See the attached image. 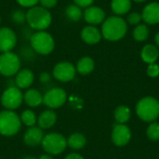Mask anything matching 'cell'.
Masks as SVG:
<instances>
[{
	"label": "cell",
	"instance_id": "cell-1",
	"mask_svg": "<svg viewBox=\"0 0 159 159\" xmlns=\"http://www.w3.org/2000/svg\"><path fill=\"white\" fill-rule=\"evenodd\" d=\"M127 32L128 23L120 16L108 17L102 23V35L108 41H118L126 35Z\"/></svg>",
	"mask_w": 159,
	"mask_h": 159
},
{
	"label": "cell",
	"instance_id": "cell-2",
	"mask_svg": "<svg viewBox=\"0 0 159 159\" xmlns=\"http://www.w3.org/2000/svg\"><path fill=\"white\" fill-rule=\"evenodd\" d=\"M26 22L34 31H46L52 22V15L48 9L37 5L26 11Z\"/></svg>",
	"mask_w": 159,
	"mask_h": 159
},
{
	"label": "cell",
	"instance_id": "cell-3",
	"mask_svg": "<svg viewBox=\"0 0 159 159\" xmlns=\"http://www.w3.org/2000/svg\"><path fill=\"white\" fill-rule=\"evenodd\" d=\"M30 44L34 52L43 56L50 54L55 48V40L47 31H35L30 37Z\"/></svg>",
	"mask_w": 159,
	"mask_h": 159
},
{
	"label": "cell",
	"instance_id": "cell-4",
	"mask_svg": "<svg viewBox=\"0 0 159 159\" xmlns=\"http://www.w3.org/2000/svg\"><path fill=\"white\" fill-rule=\"evenodd\" d=\"M21 127L20 116L11 110L0 112V134L10 137L16 135Z\"/></svg>",
	"mask_w": 159,
	"mask_h": 159
},
{
	"label": "cell",
	"instance_id": "cell-5",
	"mask_svg": "<svg viewBox=\"0 0 159 159\" xmlns=\"http://www.w3.org/2000/svg\"><path fill=\"white\" fill-rule=\"evenodd\" d=\"M138 116L145 122H153L159 116V102L153 97L143 98L136 105Z\"/></svg>",
	"mask_w": 159,
	"mask_h": 159
},
{
	"label": "cell",
	"instance_id": "cell-6",
	"mask_svg": "<svg viewBox=\"0 0 159 159\" xmlns=\"http://www.w3.org/2000/svg\"><path fill=\"white\" fill-rule=\"evenodd\" d=\"M42 148L48 155L56 156L61 154L67 147L66 138L60 133H48L44 136L42 141Z\"/></svg>",
	"mask_w": 159,
	"mask_h": 159
},
{
	"label": "cell",
	"instance_id": "cell-7",
	"mask_svg": "<svg viewBox=\"0 0 159 159\" xmlns=\"http://www.w3.org/2000/svg\"><path fill=\"white\" fill-rule=\"evenodd\" d=\"M20 59L16 53L8 51L0 54V75L7 77L14 76L20 70Z\"/></svg>",
	"mask_w": 159,
	"mask_h": 159
},
{
	"label": "cell",
	"instance_id": "cell-8",
	"mask_svg": "<svg viewBox=\"0 0 159 159\" xmlns=\"http://www.w3.org/2000/svg\"><path fill=\"white\" fill-rule=\"evenodd\" d=\"M23 101L22 92L16 86L6 89L1 96V103L7 110H15L19 108Z\"/></svg>",
	"mask_w": 159,
	"mask_h": 159
},
{
	"label": "cell",
	"instance_id": "cell-9",
	"mask_svg": "<svg viewBox=\"0 0 159 159\" xmlns=\"http://www.w3.org/2000/svg\"><path fill=\"white\" fill-rule=\"evenodd\" d=\"M67 99L66 92L61 88H52L43 96V103L49 109H58L61 107Z\"/></svg>",
	"mask_w": 159,
	"mask_h": 159
},
{
	"label": "cell",
	"instance_id": "cell-10",
	"mask_svg": "<svg viewBox=\"0 0 159 159\" xmlns=\"http://www.w3.org/2000/svg\"><path fill=\"white\" fill-rule=\"evenodd\" d=\"M76 74V69L75 65L69 61H61L58 62L52 71L53 77L62 83L72 81Z\"/></svg>",
	"mask_w": 159,
	"mask_h": 159
},
{
	"label": "cell",
	"instance_id": "cell-11",
	"mask_svg": "<svg viewBox=\"0 0 159 159\" xmlns=\"http://www.w3.org/2000/svg\"><path fill=\"white\" fill-rule=\"evenodd\" d=\"M17 40V34L11 28L0 27V53L12 51Z\"/></svg>",
	"mask_w": 159,
	"mask_h": 159
},
{
	"label": "cell",
	"instance_id": "cell-12",
	"mask_svg": "<svg viewBox=\"0 0 159 159\" xmlns=\"http://www.w3.org/2000/svg\"><path fill=\"white\" fill-rule=\"evenodd\" d=\"M83 18L89 25L96 26L104 21L105 12L100 7L89 6L83 11Z\"/></svg>",
	"mask_w": 159,
	"mask_h": 159
},
{
	"label": "cell",
	"instance_id": "cell-13",
	"mask_svg": "<svg viewBox=\"0 0 159 159\" xmlns=\"http://www.w3.org/2000/svg\"><path fill=\"white\" fill-rule=\"evenodd\" d=\"M131 138L130 129L124 124H117L114 127L112 132V141L116 146H125Z\"/></svg>",
	"mask_w": 159,
	"mask_h": 159
},
{
	"label": "cell",
	"instance_id": "cell-14",
	"mask_svg": "<svg viewBox=\"0 0 159 159\" xmlns=\"http://www.w3.org/2000/svg\"><path fill=\"white\" fill-rule=\"evenodd\" d=\"M80 36L81 39L88 45H96L102 38L101 31L93 25H88L84 27L80 33Z\"/></svg>",
	"mask_w": 159,
	"mask_h": 159
},
{
	"label": "cell",
	"instance_id": "cell-15",
	"mask_svg": "<svg viewBox=\"0 0 159 159\" xmlns=\"http://www.w3.org/2000/svg\"><path fill=\"white\" fill-rule=\"evenodd\" d=\"M44 136L45 135L42 129L36 127H31L24 133L23 141L26 145L31 147H35L42 143Z\"/></svg>",
	"mask_w": 159,
	"mask_h": 159
},
{
	"label": "cell",
	"instance_id": "cell-16",
	"mask_svg": "<svg viewBox=\"0 0 159 159\" xmlns=\"http://www.w3.org/2000/svg\"><path fill=\"white\" fill-rule=\"evenodd\" d=\"M143 20L147 24H157L159 23V3L152 2L144 7L141 13Z\"/></svg>",
	"mask_w": 159,
	"mask_h": 159
},
{
	"label": "cell",
	"instance_id": "cell-17",
	"mask_svg": "<svg viewBox=\"0 0 159 159\" xmlns=\"http://www.w3.org/2000/svg\"><path fill=\"white\" fill-rule=\"evenodd\" d=\"M34 81V75L30 69H20L15 75L16 87L20 89L30 88Z\"/></svg>",
	"mask_w": 159,
	"mask_h": 159
},
{
	"label": "cell",
	"instance_id": "cell-18",
	"mask_svg": "<svg viewBox=\"0 0 159 159\" xmlns=\"http://www.w3.org/2000/svg\"><path fill=\"white\" fill-rule=\"evenodd\" d=\"M56 121H57L56 113L51 109L42 112L37 119L38 126L42 129H48L52 128L55 125Z\"/></svg>",
	"mask_w": 159,
	"mask_h": 159
},
{
	"label": "cell",
	"instance_id": "cell-19",
	"mask_svg": "<svg viewBox=\"0 0 159 159\" xmlns=\"http://www.w3.org/2000/svg\"><path fill=\"white\" fill-rule=\"evenodd\" d=\"M158 48L155 45H152V44L145 45L141 51V57L143 61L148 64L155 63L157 60L158 59Z\"/></svg>",
	"mask_w": 159,
	"mask_h": 159
},
{
	"label": "cell",
	"instance_id": "cell-20",
	"mask_svg": "<svg viewBox=\"0 0 159 159\" xmlns=\"http://www.w3.org/2000/svg\"><path fill=\"white\" fill-rule=\"evenodd\" d=\"M23 101L30 107H37L43 103V96L37 89H30L24 93Z\"/></svg>",
	"mask_w": 159,
	"mask_h": 159
},
{
	"label": "cell",
	"instance_id": "cell-21",
	"mask_svg": "<svg viewBox=\"0 0 159 159\" xmlns=\"http://www.w3.org/2000/svg\"><path fill=\"white\" fill-rule=\"evenodd\" d=\"M95 67V63L92 58L89 57V56H85L82 57L76 63L75 69L76 72H78L80 75H89Z\"/></svg>",
	"mask_w": 159,
	"mask_h": 159
},
{
	"label": "cell",
	"instance_id": "cell-22",
	"mask_svg": "<svg viewBox=\"0 0 159 159\" xmlns=\"http://www.w3.org/2000/svg\"><path fill=\"white\" fill-rule=\"evenodd\" d=\"M111 8L116 16L127 14L131 8V0H112Z\"/></svg>",
	"mask_w": 159,
	"mask_h": 159
},
{
	"label": "cell",
	"instance_id": "cell-23",
	"mask_svg": "<svg viewBox=\"0 0 159 159\" xmlns=\"http://www.w3.org/2000/svg\"><path fill=\"white\" fill-rule=\"evenodd\" d=\"M86 138L81 133H74L70 135L67 140V145L74 150L82 149L86 145Z\"/></svg>",
	"mask_w": 159,
	"mask_h": 159
},
{
	"label": "cell",
	"instance_id": "cell-24",
	"mask_svg": "<svg viewBox=\"0 0 159 159\" xmlns=\"http://www.w3.org/2000/svg\"><path fill=\"white\" fill-rule=\"evenodd\" d=\"M65 16L71 21H79L83 18V10L75 4H71L65 8Z\"/></svg>",
	"mask_w": 159,
	"mask_h": 159
},
{
	"label": "cell",
	"instance_id": "cell-25",
	"mask_svg": "<svg viewBox=\"0 0 159 159\" xmlns=\"http://www.w3.org/2000/svg\"><path fill=\"white\" fill-rule=\"evenodd\" d=\"M115 118L118 124H125L130 118V110L125 105L118 106L115 111Z\"/></svg>",
	"mask_w": 159,
	"mask_h": 159
},
{
	"label": "cell",
	"instance_id": "cell-26",
	"mask_svg": "<svg viewBox=\"0 0 159 159\" xmlns=\"http://www.w3.org/2000/svg\"><path fill=\"white\" fill-rule=\"evenodd\" d=\"M133 38L138 42L145 41L149 36V28L146 24H138L133 30Z\"/></svg>",
	"mask_w": 159,
	"mask_h": 159
},
{
	"label": "cell",
	"instance_id": "cell-27",
	"mask_svg": "<svg viewBox=\"0 0 159 159\" xmlns=\"http://www.w3.org/2000/svg\"><path fill=\"white\" fill-rule=\"evenodd\" d=\"M20 121L21 123H23L25 126L31 128V127H34L35 123H36V116L35 114L32 111V110H25L21 113L20 116Z\"/></svg>",
	"mask_w": 159,
	"mask_h": 159
},
{
	"label": "cell",
	"instance_id": "cell-28",
	"mask_svg": "<svg viewBox=\"0 0 159 159\" xmlns=\"http://www.w3.org/2000/svg\"><path fill=\"white\" fill-rule=\"evenodd\" d=\"M147 136L152 141L159 140V124L157 122H153L147 129Z\"/></svg>",
	"mask_w": 159,
	"mask_h": 159
},
{
	"label": "cell",
	"instance_id": "cell-29",
	"mask_svg": "<svg viewBox=\"0 0 159 159\" xmlns=\"http://www.w3.org/2000/svg\"><path fill=\"white\" fill-rule=\"evenodd\" d=\"M11 19L16 23H23L26 22V12H23L22 10L17 9L12 12Z\"/></svg>",
	"mask_w": 159,
	"mask_h": 159
},
{
	"label": "cell",
	"instance_id": "cell-30",
	"mask_svg": "<svg viewBox=\"0 0 159 159\" xmlns=\"http://www.w3.org/2000/svg\"><path fill=\"white\" fill-rule=\"evenodd\" d=\"M143 20V17L141 13L138 12H131L128 15V22L130 25H138Z\"/></svg>",
	"mask_w": 159,
	"mask_h": 159
},
{
	"label": "cell",
	"instance_id": "cell-31",
	"mask_svg": "<svg viewBox=\"0 0 159 159\" xmlns=\"http://www.w3.org/2000/svg\"><path fill=\"white\" fill-rule=\"evenodd\" d=\"M147 75L150 77H157L159 75V65L155 63H151L149 64L148 68H147Z\"/></svg>",
	"mask_w": 159,
	"mask_h": 159
},
{
	"label": "cell",
	"instance_id": "cell-32",
	"mask_svg": "<svg viewBox=\"0 0 159 159\" xmlns=\"http://www.w3.org/2000/svg\"><path fill=\"white\" fill-rule=\"evenodd\" d=\"M16 1L20 7L26 8H30L34 6H37L39 3V0H16Z\"/></svg>",
	"mask_w": 159,
	"mask_h": 159
},
{
	"label": "cell",
	"instance_id": "cell-33",
	"mask_svg": "<svg viewBox=\"0 0 159 159\" xmlns=\"http://www.w3.org/2000/svg\"><path fill=\"white\" fill-rule=\"evenodd\" d=\"M39 4L41 7L49 10L50 8H53L57 6L58 0H39Z\"/></svg>",
	"mask_w": 159,
	"mask_h": 159
},
{
	"label": "cell",
	"instance_id": "cell-34",
	"mask_svg": "<svg viewBox=\"0 0 159 159\" xmlns=\"http://www.w3.org/2000/svg\"><path fill=\"white\" fill-rule=\"evenodd\" d=\"M74 4L77 5L81 8H86L89 6H92L94 0H73Z\"/></svg>",
	"mask_w": 159,
	"mask_h": 159
},
{
	"label": "cell",
	"instance_id": "cell-35",
	"mask_svg": "<svg viewBox=\"0 0 159 159\" xmlns=\"http://www.w3.org/2000/svg\"><path fill=\"white\" fill-rule=\"evenodd\" d=\"M39 80H40V82H42L44 84L48 83L51 80V75L48 73H47V72H43L39 75Z\"/></svg>",
	"mask_w": 159,
	"mask_h": 159
},
{
	"label": "cell",
	"instance_id": "cell-36",
	"mask_svg": "<svg viewBox=\"0 0 159 159\" xmlns=\"http://www.w3.org/2000/svg\"><path fill=\"white\" fill-rule=\"evenodd\" d=\"M65 159H84V157L82 156H80L79 154H76V153H72L70 155H68Z\"/></svg>",
	"mask_w": 159,
	"mask_h": 159
},
{
	"label": "cell",
	"instance_id": "cell-37",
	"mask_svg": "<svg viewBox=\"0 0 159 159\" xmlns=\"http://www.w3.org/2000/svg\"><path fill=\"white\" fill-rule=\"evenodd\" d=\"M38 159H53V157H51V155L47 154V155H42L41 157H39Z\"/></svg>",
	"mask_w": 159,
	"mask_h": 159
},
{
	"label": "cell",
	"instance_id": "cell-38",
	"mask_svg": "<svg viewBox=\"0 0 159 159\" xmlns=\"http://www.w3.org/2000/svg\"><path fill=\"white\" fill-rule=\"evenodd\" d=\"M155 41H156V44L159 47V32L156 34V36H155Z\"/></svg>",
	"mask_w": 159,
	"mask_h": 159
},
{
	"label": "cell",
	"instance_id": "cell-39",
	"mask_svg": "<svg viewBox=\"0 0 159 159\" xmlns=\"http://www.w3.org/2000/svg\"><path fill=\"white\" fill-rule=\"evenodd\" d=\"M134 2H137V3H143V2H145L146 0H133Z\"/></svg>",
	"mask_w": 159,
	"mask_h": 159
},
{
	"label": "cell",
	"instance_id": "cell-40",
	"mask_svg": "<svg viewBox=\"0 0 159 159\" xmlns=\"http://www.w3.org/2000/svg\"><path fill=\"white\" fill-rule=\"evenodd\" d=\"M23 159H36V158H34V157H24Z\"/></svg>",
	"mask_w": 159,
	"mask_h": 159
}]
</instances>
